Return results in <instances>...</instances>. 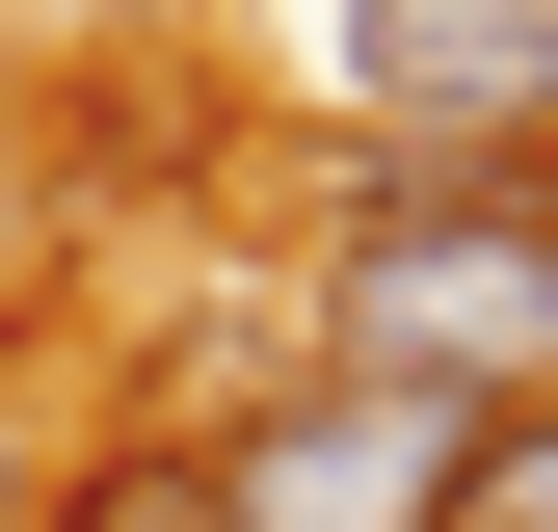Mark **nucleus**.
Returning a JSON list of instances; mask_svg holds the SVG:
<instances>
[{
	"mask_svg": "<svg viewBox=\"0 0 558 532\" xmlns=\"http://www.w3.org/2000/svg\"><path fill=\"white\" fill-rule=\"evenodd\" d=\"M452 532H558V399H506V426H478V480H452Z\"/></svg>",
	"mask_w": 558,
	"mask_h": 532,
	"instance_id": "obj_5",
	"label": "nucleus"
},
{
	"mask_svg": "<svg viewBox=\"0 0 558 532\" xmlns=\"http://www.w3.org/2000/svg\"><path fill=\"white\" fill-rule=\"evenodd\" d=\"M53 532H214V480H186V426H133V452H81V506Z\"/></svg>",
	"mask_w": 558,
	"mask_h": 532,
	"instance_id": "obj_4",
	"label": "nucleus"
},
{
	"mask_svg": "<svg viewBox=\"0 0 558 532\" xmlns=\"http://www.w3.org/2000/svg\"><path fill=\"white\" fill-rule=\"evenodd\" d=\"M319 373H426V399H558V160H373L319 186Z\"/></svg>",
	"mask_w": 558,
	"mask_h": 532,
	"instance_id": "obj_1",
	"label": "nucleus"
},
{
	"mask_svg": "<svg viewBox=\"0 0 558 532\" xmlns=\"http://www.w3.org/2000/svg\"><path fill=\"white\" fill-rule=\"evenodd\" d=\"M319 107L373 160H558V0H345Z\"/></svg>",
	"mask_w": 558,
	"mask_h": 532,
	"instance_id": "obj_3",
	"label": "nucleus"
},
{
	"mask_svg": "<svg viewBox=\"0 0 558 532\" xmlns=\"http://www.w3.org/2000/svg\"><path fill=\"white\" fill-rule=\"evenodd\" d=\"M186 480H214V532H452V480H478V399H426V373H240L214 426H186Z\"/></svg>",
	"mask_w": 558,
	"mask_h": 532,
	"instance_id": "obj_2",
	"label": "nucleus"
}]
</instances>
